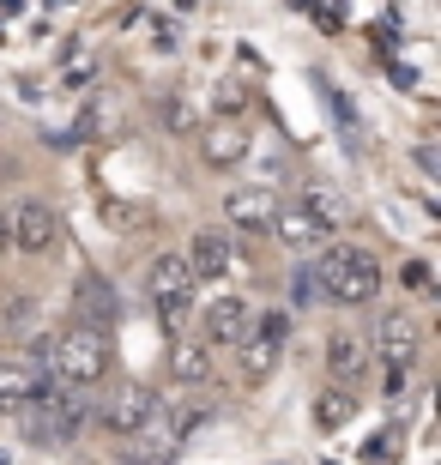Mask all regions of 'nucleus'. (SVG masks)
I'll return each instance as SVG.
<instances>
[{"mask_svg":"<svg viewBox=\"0 0 441 465\" xmlns=\"http://www.w3.org/2000/svg\"><path fill=\"white\" fill-rule=\"evenodd\" d=\"M315 291L326 302H345V309H363L381 296V260L356 242H333L321 260H315Z\"/></svg>","mask_w":441,"mask_h":465,"instance_id":"nucleus-1","label":"nucleus"},{"mask_svg":"<svg viewBox=\"0 0 441 465\" xmlns=\"http://www.w3.org/2000/svg\"><path fill=\"white\" fill-rule=\"evenodd\" d=\"M25 411V430L36 441H49V448H67L73 435L91 423V405H85V387H67V381H36V393L18 405Z\"/></svg>","mask_w":441,"mask_h":465,"instance_id":"nucleus-2","label":"nucleus"},{"mask_svg":"<svg viewBox=\"0 0 441 465\" xmlns=\"http://www.w3.org/2000/svg\"><path fill=\"white\" fill-rule=\"evenodd\" d=\"M49 369H55V381H67V387H97V381L109 375V339H103L97 327H67L49 345Z\"/></svg>","mask_w":441,"mask_h":465,"instance_id":"nucleus-3","label":"nucleus"},{"mask_svg":"<svg viewBox=\"0 0 441 465\" xmlns=\"http://www.w3.org/2000/svg\"><path fill=\"white\" fill-rule=\"evenodd\" d=\"M194 272H187V260L182 254H157L152 260V272H145V296H152V309H157V321L170 332H182L187 327V314H194Z\"/></svg>","mask_w":441,"mask_h":465,"instance_id":"nucleus-4","label":"nucleus"},{"mask_svg":"<svg viewBox=\"0 0 441 465\" xmlns=\"http://www.w3.org/2000/svg\"><path fill=\"white\" fill-rule=\"evenodd\" d=\"M6 236H13L18 254H49L55 242H61V218H55L49 200H13V212H6Z\"/></svg>","mask_w":441,"mask_h":465,"instance_id":"nucleus-5","label":"nucleus"},{"mask_svg":"<svg viewBox=\"0 0 441 465\" xmlns=\"http://www.w3.org/2000/svg\"><path fill=\"white\" fill-rule=\"evenodd\" d=\"M157 405H164V399H157L152 387L127 381V387H115V399L103 405V430H115V435H139V430H152V423H157Z\"/></svg>","mask_w":441,"mask_h":465,"instance_id":"nucleus-6","label":"nucleus"},{"mask_svg":"<svg viewBox=\"0 0 441 465\" xmlns=\"http://www.w3.org/2000/svg\"><path fill=\"white\" fill-rule=\"evenodd\" d=\"M285 332H290L285 314H260L255 327H248V339H242V375H248V381H266L272 369H278Z\"/></svg>","mask_w":441,"mask_h":465,"instance_id":"nucleus-7","label":"nucleus"},{"mask_svg":"<svg viewBox=\"0 0 441 465\" xmlns=\"http://www.w3.org/2000/svg\"><path fill=\"white\" fill-rule=\"evenodd\" d=\"M187 272H194V284H205V278H230L236 272V242L224 236V230H194V242H187Z\"/></svg>","mask_w":441,"mask_h":465,"instance_id":"nucleus-8","label":"nucleus"},{"mask_svg":"<svg viewBox=\"0 0 441 465\" xmlns=\"http://www.w3.org/2000/svg\"><path fill=\"white\" fill-rule=\"evenodd\" d=\"M248 327H255V309H248V296H218L212 309H205V345H242L248 339Z\"/></svg>","mask_w":441,"mask_h":465,"instance_id":"nucleus-9","label":"nucleus"},{"mask_svg":"<svg viewBox=\"0 0 441 465\" xmlns=\"http://www.w3.org/2000/svg\"><path fill=\"white\" fill-rule=\"evenodd\" d=\"M375 345H381L387 369H411V362H417V321H411L406 309H387L375 321Z\"/></svg>","mask_w":441,"mask_h":465,"instance_id":"nucleus-10","label":"nucleus"},{"mask_svg":"<svg viewBox=\"0 0 441 465\" xmlns=\"http://www.w3.org/2000/svg\"><path fill=\"white\" fill-rule=\"evenodd\" d=\"M272 212H278V200H272L266 188H230L224 193V218H230L236 230H248V236L272 230Z\"/></svg>","mask_w":441,"mask_h":465,"instance_id":"nucleus-11","label":"nucleus"},{"mask_svg":"<svg viewBox=\"0 0 441 465\" xmlns=\"http://www.w3.org/2000/svg\"><path fill=\"white\" fill-rule=\"evenodd\" d=\"M200 152H205L212 170H230V163L248 157V127H236V121H212V127H200Z\"/></svg>","mask_w":441,"mask_h":465,"instance_id":"nucleus-12","label":"nucleus"},{"mask_svg":"<svg viewBox=\"0 0 441 465\" xmlns=\"http://www.w3.org/2000/svg\"><path fill=\"white\" fill-rule=\"evenodd\" d=\"M363 369H369V351H363V339H351V332H333V339H326V375H333V387H356V381H363Z\"/></svg>","mask_w":441,"mask_h":465,"instance_id":"nucleus-13","label":"nucleus"},{"mask_svg":"<svg viewBox=\"0 0 441 465\" xmlns=\"http://www.w3.org/2000/svg\"><path fill=\"white\" fill-rule=\"evenodd\" d=\"M296 206H303L321 230H339V224H345V212H351V200H345L339 188H326V182H308V188L296 193Z\"/></svg>","mask_w":441,"mask_h":465,"instance_id":"nucleus-14","label":"nucleus"},{"mask_svg":"<svg viewBox=\"0 0 441 465\" xmlns=\"http://www.w3.org/2000/svg\"><path fill=\"white\" fill-rule=\"evenodd\" d=\"M272 230L285 236V248H290V254H308L315 242H326V230L315 224V218H308L303 206H278V212H272Z\"/></svg>","mask_w":441,"mask_h":465,"instance_id":"nucleus-15","label":"nucleus"},{"mask_svg":"<svg viewBox=\"0 0 441 465\" xmlns=\"http://www.w3.org/2000/svg\"><path fill=\"white\" fill-rule=\"evenodd\" d=\"M170 375L182 381V387H205V381H212V351L205 345H175L170 351Z\"/></svg>","mask_w":441,"mask_h":465,"instance_id":"nucleus-16","label":"nucleus"},{"mask_svg":"<svg viewBox=\"0 0 441 465\" xmlns=\"http://www.w3.org/2000/svg\"><path fill=\"white\" fill-rule=\"evenodd\" d=\"M36 393V375L31 369H18V362H0V411H18L25 399Z\"/></svg>","mask_w":441,"mask_h":465,"instance_id":"nucleus-17","label":"nucleus"},{"mask_svg":"<svg viewBox=\"0 0 441 465\" xmlns=\"http://www.w3.org/2000/svg\"><path fill=\"white\" fill-rule=\"evenodd\" d=\"M351 417H356L351 387H326L321 405H315V423H321V430H339V423H351Z\"/></svg>","mask_w":441,"mask_h":465,"instance_id":"nucleus-18","label":"nucleus"},{"mask_svg":"<svg viewBox=\"0 0 441 465\" xmlns=\"http://www.w3.org/2000/svg\"><path fill=\"white\" fill-rule=\"evenodd\" d=\"M85 314H103V321H115V291L103 284V278H85Z\"/></svg>","mask_w":441,"mask_h":465,"instance_id":"nucleus-19","label":"nucleus"},{"mask_svg":"<svg viewBox=\"0 0 441 465\" xmlns=\"http://www.w3.org/2000/svg\"><path fill=\"white\" fill-rule=\"evenodd\" d=\"M170 460H175V441H164V435H152L145 453H127V465H170Z\"/></svg>","mask_w":441,"mask_h":465,"instance_id":"nucleus-20","label":"nucleus"},{"mask_svg":"<svg viewBox=\"0 0 441 465\" xmlns=\"http://www.w3.org/2000/svg\"><path fill=\"white\" fill-rule=\"evenodd\" d=\"M308 296H315V266H296V272H290V302L308 309Z\"/></svg>","mask_w":441,"mask_h":465,"instance_id":"nucleus-21","label":"nucleus"},{"mask_svg":"<svg viewBox=\"0 0 441 465\" xmlns=\"http://www.w3.org/2000/svg\"><path fill=\"white\" fill-rule=\"evenodd\" d=\"M164 121H170L175 134H182V127H194V115H187V97H170V104H164Z\"/></svg>","mask_w":441,"mask_h":465,"instance_id":"nucleus-22","label":"nucleus"},{"mask_svg":"<svg viewBox=\"0 0 441 465\" xmlns=\"http://www.w3.org/2000/svg\"><path fill=\"white\" fill-rule=\"evenodd\" d=\"M387 453H399V435H375V441H369V460H387Z\"/></svg>","mask_w":441,"mask_h":465,"instance_id":"nucleus-23","label":"nucleus"},{"mask_svg":"<svg viewBox=\"0 0 441 465\" xmlns=\"http://www.w3.org/2000/svg\"><path fill=\"white\" fill-rule=\"evenodd\" d=\"M406 284H417V291L429 284V266H424V260H411V266H406Z\"/></svg>","mask_w":441,"mask_h":465,"instance_id":"nucleus-24","label":"nucleus"},{"mask_svg":"<svg viewBox=\"0 0 441 465\" xmlns=\"http://www.w3.org/2000/svg\"><path fill=\"white\" fill-rule=\"evenodd\" d=\"M6 248H13V236H6V206H0V254H6Z\"/></svg>","mask_w":441,"mask_h":465,"instance_id":"nucleus-25","label":"nucleus"},{"mask_svg":"<svg viewBox=\"0 0 441 465\" xmlns=\"http://www.w3.org/2000/svg\"><path fill=\"white\" fill-rule=\"evenodd\" d=\"M0 465H6V453H0Z\"/></svg>","mask_w":441,"mask_h":465,"instance_id":"nucleus-26","label":"nucleus"}]
</instances>
